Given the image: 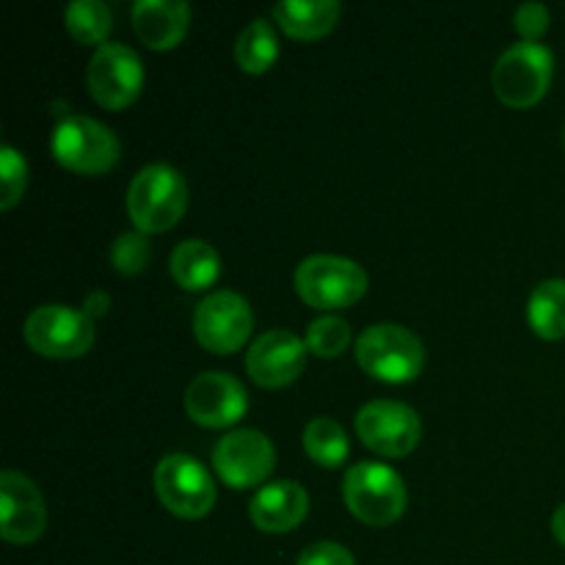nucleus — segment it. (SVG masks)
Here are the masks:
<instances>
[{
	"mask_svg": "<svg viewBox=\"0 0 565 565\" xmlns=\"http://www.w3.org/2000/svg\"><path fill=\"white\" fill-rule=\"evenodd\" d=\"M188 210V185L166 163L143 166L127 188V215L141 235H160L182 221Z\"/></svg>",
	"mask_w": 565,
	"mask_h": 565,
	"instance_id": "nucleus-1",
	"label": "nucleus"
},
{
	"mask_svg": "<svg viewBox=\"0 0 565 565\" xmlns=\"http://www.w3.org/2000/svg\"><path fill=\"white\" fill-rule=\"evenodd\" d=\"M356 362L375 381L408 384L423 373L425 345L406 326L379 323L359 334Z\"/></svg>",
	"mask_w": 565,
	"mask_h": 565,
	"instance_id": "nucleus-2",
	"label": "nucleus"
},
{
	"mask_svg": "<svg viewBox=\"0 0 565 565\" xmlns=\"http://www.w3.org/2000/svg\"><path fill=\"white\" fill-rule=\"evenodd\" d=\"M345 505L359 522L370 527H390L406 511V486L403 478L386 463L359 461L345 472L342 483Z\"/></svg>",
	"mask_w": 565,
	"mask_h": 565,
	"instance_id": "nucleus-3",
	"label": "nucleus"
},
{
	"mask_svg": "<svg viewBox=\"0 0 565 565\" xmlns=\"http://www.w3.org/2000/svg\"><path fill=\"white\" fill-rule=\"evenodd\" d=\"M367 270L348 257L334 254H312L296 268V290L303 303L312 309H345L353 307L367 292Z\"/></svg>",
	"mask_w": 565,
	"mask_h": 565,
	"instance_id": "nucleus-4",
	"label": "nucleus"
},
{
	"mask_svg": "<svg viewBox=\"0 0 565 565\" xmlns=\"http://www.w3.org/2000/svg\"><path fill=\"white\" fill-rule=\"evenodd\" d=\"M53 158L75 174L97 177L119 163L121 143L110 127L92 116H64L53 132Z\"/></svg>",
	"mask_w": 565,
	"mask_h": 565,
	"instance_id": "nucleus-5",
	"label": "nucleus"
},
{
	"mask_svg": "<svg viewBox=\"0 0 565 565\" xmlns=\"http://www.w3.org/2000/svg\"><path fill=\"white\" fill-rule=\"evenodd\" d=\"M555 55L541 42H519L500 55L494 66V92L508 108H530L541 103L552 83Z\"/></svg>",
	"mask_w": 565,
	"mask_h": 565,
	"instance_id": "nucleus-6",
	"label": "nucleus"
},
{
	"mask_svg": "<svg viewBox=\"0 0 565 565\" xmlns=\"http://www.w3.org/2000/svg\"><path fill=\"white\" fill-rule=\"evenodd\" d=\"M154 494L163 502L166 511L193 522L213 511L218 491L210 472L196 458L174 452V456H166L154 469Z\"/></svg>",
	"mask_w": 565,
	"mask_h": 565,
	"instance_id": "nucleus-7",
	"label": "nucleus"
},
{
	"mask_svg": "<svg viewBox=\"0 0 565 565\" xmlns=\"http://www.w3.org/2000/svg\"><path fill=\"white\" fill-rule=\"evenodd\" d=\"M25 342L47 359H81L94 345V320L72 307H39L25 320Z\"/></svg>",
	"mask_w": 565,
	"mask_h": 565,
	"instance_id": "nucleus-8",
	"label": "nucleus"
},
{
	"mask_svg": "<svg viewBox=\"0 0 565 565\" xmlns=\"http://www.w3.org/2000/svg\"><path fill=\"white\" fill-rule=\"evenodd\" d=\"M252 307L246 298L230 290L207 296L193 312V337L204 351L215 356H230L241 351L252 337Z\"/></svg>",
	"mask_w": 565,
	"mask_h": 565,
	"instance_id": "nucleus-9",
	"label": "nucleus"
},
{
	"mask_svg": "<svg viewBox=\"0 0 565 565\" xmlns=\"http://www.w3.org/2000/svg\"><path fill=\"white\" fill-rule=\"evenodd\" d=\"M92 97L108 110H125L143 88V64L127 44H103L94 50L86 70Z\"/></svg>",
	"mask_w": 565,
	"mask_h": 565,
	"instance_id": "nucleus-10",
	"label": "nucleus"
},
{
	"mask_svg": "<svg viewBox=\"0 0 565 565\" xmlns=\"http://www.w3.org/2000/svg\"><path fill=\"white\" fill-rule=\"evenodd\" d=\"M356 434L375 456L403 458L417 450L423 439V423L406 403L373 401L356 414Z\"/></svg>",
	"mask_w": 565,
	"mask_h": 565,
	"instance_id": "nucleus-11",
	"label": "nucleus"
},
{
	"mask_svg": "<svg viewBox=\"0 0 565 565\" xmlns=\"http://www.w3.org/2000/svg\"><path fill=\"white\" fill-rule=\"evenodd\" d=\"M213 467L230 489H254V486H263L274 472L276 450L268 436L259 430H232L215 445Z\"/></svg>",
	"mask_w": 565,
	"mask_h": 565,
	"instance_id": "nucleus-12",
	"label": "nucleus"
},
{
	"mask_svg": "<svg viewBox=\"0 0 565 565\" xmlns=\"http://www.w3.org/2000/svg\"><path fill=\"white\" fill-rule=\"evenodd\" d=\"M185 412L202 428L224 430L246 417L248 395L235 375L204 373L188 386Z\"/></svg>",
	"mask_w": 565,
	"mask_h": 565,
	"instance_id": "nucleus-13",
	"label": "nucleus"
},
{
	"mask_svg": "<svg viewBox=\"0 0 565 565\" xmlns=\"http://www.w3.org/2000/svg\"><path fill=\"white\" fill-rule=\"evenodd\" d=\"M307 342L292 331L270 329L252 342L246 353V370L263 390H281L292 384L307 367Z\"/></svg>",
	"mask_w": 565,
	"mask_h": 565,
	"instance_id": "nucleus-14",
	"label": "nucleus"
},
{
	"mask_svg": "<svg viewBox=\"0 0 565 565\" xmlns=\"http://www.w3.org/2000/svg\"><path fill=\"white\" fill-rule=\"evenodd\" d=\"M47 527V505L31 478L6 469L0 475V535L9 544H33Z\"/></svg>",
	"mask_w": 565,
	"mask_h": 565,
	"instance_id": "nucleus-15",
	"label": "nucleus"
},
{
	"mask_svg": "<svg viewBox=\"0 0 565 565\" xmlns=\"http://www.w3.org/2000/svg\"><path fill=\"white\" fill-rule=\"evenodd\" d=\"M248 513H252L254 527L263 530V533H290L307 519L309 494L296 480H276V483L263 486L254 494Z\"/></svg>",
	"mask_w": 565,
	"mask_h": 565,
	"instance_id": "nucleus-16",
	"label": "nucleus"
},
{
	"mask_svg": "<svg viewBox=\"0 0 565 565\" xmlns=\"http://www.w3.org/2000/svg\"><path fill=\"white\" fill-rule=\"evenodd\" d=\"M132 31L149 50H174L191 25V6L182 0H138L130 11Z\"/></svg>",
	"mask_w": 565,
	"mask_h": 565,
	"instance_id": "nucleus-17",
	"label": "nucleus"
},
{
	"mask_svg": "<svg viewBox=\"0 0 565 565\" xmlns=\"http://www.w3.org/2000/svg\"><path fill=\"white\" fill-rule=\"evenodd\" d=\"M342 6L337 0H285V3L274 6V17L279 22L281 31L301 42H312V39H323L331 33L340 22Z\"/></svg>",
	"mask_w": 565,
	"mask_h": 565,
	"instance_id": "nucleus-18",
	"label": "nucleus"
},
{
	"mask_svg": "<svg viewBox=\"0 0 565 565\" xmlns=\"http://www.w3.org/2000/svg\"><path fill=\"white\" fill-rule=\"evenodd\" d=\"M171 279L188 292L207 290L221 276V257L207 241H182L169 259Z\"/></svg>",
	"mask_w": 565,
	"mask_h": 565,
	"instance_id": "nucleus-19",
	"label": "nucleus"
},
{
	"mask_svg": "<svg viewBox=\"0 0 565 565\" xmlns=\"http://www.w3.org/2000/svg\"><path fill=\"white\" fill-rule=\"evenodd\" d=\"M527 323L541 340L557 342L565 337V279H546L527 301Z\"/></svg>",
	"mask_w": 565,
	"mask_h": 565,
	"instance_id": "nucleus-20",
	"label": "nucleus"
},
{
	"mask_svg": "<svg viewBox=\"0 0 565 565\" xmlns=\"http://www.w3.org/2000/svg\"><path fill=\"white\" fill-rule=\"evenodd\" d=\"M279 58V39L265 20L248 22L235 44V61L248 75H265Z\"/></svg>",
	"mask_w": 565,
	"mask_h": 565,
	"instance_id": "nucleus-21",
	"label": "nucleus"
},
{
	"mask_svg": "<svg viewBox=\"0 0 565 565\" xmlns=\"http://www.w3.org/2000/svg\"><path fill=\"white\" fill-rule=\"evenodd\" d=\"M303 450L312 458L318 467L337 469L348 461V434L337 419L331 417H315L312 423L303 428Z\"/></svg>",
	"mask_w": 565,
	"mask_h": 565,
	"instance_id": "nucleus-22",
	"label": "nucleus"
},
{
	"mask_svg": "<svg viewBox=\"0 0 565 565\" xmlns=\"http://www.w3.org/2000/svg\"><path fill=\"white\" fill-rule=\"evenodd\" d=\"M64 25L75 42L103 47V44H108L105 39H108L110 28H114V14L99 0H77V3L66 6Z\"/></svg>",
	"mask_w": 565,
	"mask_h": 565,
	"instance_id": "nucleus-23",
	"label": "nucleus"
},
{
	"mask_svg": "<svg viewBox=\"0 0 565 565\" xmlns=\"http://www.w3.org/2000/svg\"><path fill=\"white\" fill-rule=\"evenodd\" d=\"M307 348L318 359H337L351 345V326L337 315H323L307 329Z\"/></svg>",
	"mask_w": 565,
	"mask_h": 565,
	"instance_id": "nucleus-24",
	"label": "nucleus"
},
{
	"mask_svg": "<svg viewBox=\"0 0 565 565\" xmlns=\"http://www.w3.org/2000/svg\"><path fill=\"white\" fill-rule=\"evenodd\" d=\"M149 257H152V246H149L147 235H141V232H125L110 246V263L121 276L143 274Z\"/></svg>",
	"mask_w": 565,
	"mask_h": 565,
	"instance_id": "nucleus-25",
	"label": "nucleus"
},
{
	"mask_svg": "<svg viewBox=\"0 0 565 565\" xmlns=\"http://www.w3.org/2000/svg\"><path fill=\"white\" fill-rule=\"evenodd\" d=\"M28 185V163L14 147L0 149V210L20 204Z\"/></svg>",
	"mask_w": 565,
	"mask_h": 565,
	"instance_id": "nucleus-26",
	"label": "nucleus"
},
{
	"mask_svg": "<svg viewBox=\"0 0 565 565\" xmlns=\"http://www.w3.org/2000/svg\"><path fill=\"white\" fill-rule=\"evenodd\" d=\"M519 36L524 42H539L546 31H550V9L544 3H524L519 6L516 17H513Z\"/></svg>",
	"mask_w": 565,
	"mask_h": 565,
	"instance_id": "nucleus-27",
	"label": "nucleus"
},
{
	"mask_svg": "<svg viewBox=\"0 0 565 565\" xmlns=\"http://www.w3.org/2000/svg\"><path fill=\"white\" fill-rule=\"evenodd\" d=\"M296 565H356V561H353V555L342 544L320 541V544L307 546Z\"/></svg>",
	"mask_w": 565,
	"mask_h": 565,
	"instance_id": "nucleus-28",
	"label": "nucleus"
},
{
	"mask_svg": "<svg viewBox=\"0 0 565 565\" xmlns=\"http://www.w3.org/2000/svg\"><path fill=\"white\" fill-rule=\"evenodd\" d=\"M108 309H110V298L105 296V292H92V296L86 298V303H83V312H86L92 320L103 318Z\"/></svg>",
	"mask_w": 565,
	"mask_h": 565,
	"instance_id": "nucleus-29",
	"label": "nucleus"
},
{
	"mask_svg": "<svg viewBox=\"0 0 565 565\" xmlns=\"http://www.w3.org/2000/svg\"><path fill=\"white\" fill-rule=\"evenodd\" d=\"M552 533H555V539L565 546V502L557 508L555 516H552Z\"/></svg>",
	"mask_w": 565,
	"mask_h": 565,
	"instance_id": "nucleus-30",
	"label": "nucleus"
}]
</instances>
